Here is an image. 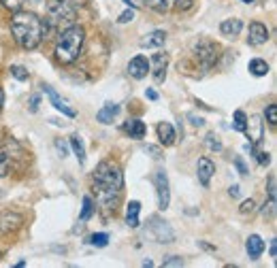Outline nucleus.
<instances>
[{"label":"nucleus","mask_w":277,"mask_h":268,"mask_svg":"<svg viewBox=\"0 0 277 268\" xmlns=\"http://www.w3.org/2000/svg\"><path fill=\"white\" fill-rule=\"evenodd\" d=\"M145 5L158 13H168L173 9V0H145Z\"/></svg>","instance_id":"nucleus-23"},{"label":"nucleus","mask_w":277,"mask_h":268,"mask_svg":"<svg viewBox=\"0 0 277 268\" xmlns=\"http://www.w3.org/2000/svg\"><path fill=\"white\" fill-rule=\"evenodd\" d=\"M149 73V60L145 56H137L128 62V75L132 79H145Z\"/></svg>","instance_id":"nucleus-12"},{"label":"nucleus","mask_w":277,"mask_h":268,"mask_svg":"<svg viewBox=\"0 0 277 268\" xmlns=\"http://www.w3.org/2000/svg\"><path fill=\"white\" fill-rule=\"evenodd\" d=\"M173 3H175V5H179V7H190L192 0H173Z\"/></svg>","instance_id":"nucleus-45"},{"label":"nucleus","mask_w":277,"mask_h":268,"mask_svg":"<svg viewBox=\"0 0 277 268\" xmlns=\"http://www.w3.org/2000/svg\"><path fill=\"white\" fill-rule=\"evenodd\" d=\"M124 132H126L130 139H143L145 137V132H147V126L141 119L132 117V119H128L126 123H124Z\"/></svg>","instance_id":"nucleus-19"},{"label":"nucleus","mask_w":277,"mask_h":268,"mask_svg":"<svg viewBox=\"0 0 277 268\" xmlns=\"http://www.w3.org/2000/svg\"><path fill=\"white\" fill-rule=\"evenodd\" d=\"M249 151H254V154H256V160H258V164H260V166H269L271 164V156L266 154V151H256V149H249Z\"/></svg>","instance_id":"nucleus-30"},{"label":"nucleus","mask_w":277,"mask_h":268,"mask_svg":"<svg viewBox=\"0 0 277 268\" xmlns=\"http://www.w3.org/2000/svg\"><path fill=\"white\" fill-rule=\"evenodd\" d=\"M269 253H271V257L277 255V240H275V238L271 240V249H269Z\"/></svg>","instance_id":"nucleus-44"},{"label":"nucleus","mask_w":277,"mask_h":268,"mask_svg":"<svg viewBox=\"0 0 277 268\" xmlns=\"http://www.w3.org/2000/svg\"><path fill=\"white\" fill-rule=\"evenodd\" d=\"M228 194L232 196V198H239V194H241V187H239V185H232L230 190H228Z\"/></svg>","instance_id":"nucleus-42"},{"label":"nucleus","mask_w":277,"mask_h":268,"mask_svg":"<svg viewBox=\"0 0 277 268\" xmlns=\"http://www.w3.org/2000/svg\"><path fill=\"white\" fill-rule=\"evenodd\" d=\"M194 51H196V58L201 60V64L205 68H211L218 62V58H220V47L216 43H211V41H201L194 47Z\"/></svg>","instance_id":"nucleus-5"},{"label":"nucleus","mask_w":277,"mask_h":268,"mask_svg":"<svg viewBox=\"0 0 277 268\" xmlns=\"http://www.w3.org/2000/svg\"><path fill=\"white\" fill-rule=\"evenodd\" d=\"M164 43H166V32L154 30V32H149L145 39H141V47L143 49H156V47H162Z\"/></svg>","instance_id":"nucleus-15"},{"label":"nucleus","mask_w":277,"mask_h":268,"mask_svg":"<svg viewBox=\"0 0 277 268\" xmlns=\"http://www.w3.org/2000/svg\"><path fill=\"white\" fill-rule=\"evenodd\" d=\"M139 213H141V202L139 200H130L128 207H126V223H128V228H139L141 226Z\"/></svg>","instance_id":"nucleus-20"},{"label":"nucleus","mask_w":277,"mask_h":268,"mask_svg":"<svg viewBox=\"0 0 277 268\" xmlns=\"http://www.w3.org/2000/svg\"><path fill=\"white\" fill-rule=\"evenodd\" d=\"M143 151H145V154H149L154 160H160V158H162V149L156 147V145H143Z\"/></svg>","instance_id":"nucleus-31"},{"label":"nucleus","mask_w":277,"mask_h":268,"mask_svg":"<svg viewBox=\"0 0 277 268\" xmlns=\"http://www.w3.org/2000/svg\"><path fill=\"white\" fill-rule=\"evenodd\" d=\"M188 119H190V123H192V126H196V128H201L203 123H205V119L201 117V115H194V113H188Z\"/></svg>","instance_id":"nucleus-38"},{"label":"nucleus","mask_w":277,"mask_h":268,"mask_svg":"<svg viewBox=\"0 0 277 268\" xmlns=\"http://www.w3.org/2000/svg\"><path fill=\"white\" fill-rule=\"evenodd\" d=\"M118 113H120V104H115V102H105L103 109L96 113V119L107 126V123H113V119L118 117Z\"/></svg>","instance_id":"nucleus-18"},{"label":"nucleus","mask_w":277,"mask_h":268,"mask_svg":"<svg viewBox=\"0 0 277 268\" xmlns=\"http://www.w3.org/2000/svg\"><path fill=\"white\" fill-rule=\"evenodd\" d=\"M264 115H266V121H269L271 126H275V123H277V104H269V106H266Z\"/></svg>","instance_id":"nucleus-29"},{"label":"nucleus","mask_w":277,"mask_h":268,"mask_svg":"<svg viewBox=\"0 0 277 268\" xmlns=\"http://www.w3.org/2000/svg\"><path fill=\"white\" fill-rule=\"evenodd\" d=\"M249 73H252L254 77H266L269 75V64H266L264 60L260 58H254V60H249Z\"/></svg>","instance_id":"nucleus-22"},{"label":"nucleus","mask_w":277,"mask_h":268,"mask_svg":"<svg viewBox=\"0 0 277 268\" xmlns=\"http://www.w3.org/2000/svg\"><path fill=\"white\" fill-rule=\"evenodd\" d=\"M241 30H243V22L237 20V17H230V20H224L220 24V32L224 34V37H228V39L239 37Z\"/></svg>","instance_id":"nucleus-16"},{"label":"nucleus","mask_w":277,"mask_h":268,"mask_svg":"<svg viewBox=\"0 0 277 268\" xmlns=\"http://www.w3.org/2000/svg\"><path fill=\"white\" fill-rule=\"evenodd\" d=\"M245 121H247V115L243 111H235V115H232V128H235L237 132H243Z\"/></svg>","instance_id":"nucleus-25"},{"label":"nucleus","mask_w":277,"mask_h":268,"mask_svg":"<svg viewBox=\"0 0 277 268\" xmlns=\"http://www.w3.org/2000/svg\"><path fill=\"white\" fill-rule=\"evenodd\" d=\"M43 92H45V94L49 96V102H51L53 106H56V109H58L62 115H66V117H70V119L77 117V111H75V109H70V106H68L64 100H62V98L58 96V92H56V89H53L51 85H43Z\"/></svg>","instance_id":"nucleus-11"},{"label":"nucleus","mask_w":277,"mask_h":268,"mask_svg":"<svg viewBox=\"0 0 277 268\" xmlns=\"http://www.w3.org/2000/svg\"><path fill=\"white\" fill-rule=\"evenodd\" d=\"M154 185H156V194H158V209L166 211L171 204V190H168V177L162 168H158L154 173Z\"/></svg>","instance_id":"nucleus-4"},{"label":"nucleus","mask_w":277,"mask_h":268,"mask_svg":"<svg viewBox=\"0 0 277 268\" xmlns=\"http://www.w3.org/2000/svg\"><path fill=\"white\" fill-rule=\"evenodd\" d=\"M90 245H94V247H107V245H109V234H107V232H96V234L90 236Z\"/></svg>","instance_id":"nucleus-26"},{"label":"nucleus","mask_w":277,"mask_h":268,"mask_svg":"<svg viewBox=\"0 0 277 268\" xmlns=\"http://www.w3.org/2000/svg\"><path fill=\"white\" fill-rule=\"evenodd\" d=\"M9 166H11V162H9V158L5 154H0V177H5L9 173Z\"/></svg>","instance_id":"nucleus-35"},{"label":"nucleus","mask_w":277,"mask_h":268,"mask_svg":"<svg viewBox=\"0 0 277 268\" xmlns=\"http://www.w3.org/2000/svg\"><path fill=\"white\" fill-rule=\"evenodd\" d=\"M269 41V28H266L264 24L260 22H254L249 24V30H247V43L252 45V47H260Z\"/></svg>","instance_id":"nucleus-9"},{"label":"nucleus","mask_w":277,"mask_h":268,"mask_svg":"<svg viewBox=\"0 0 277 268\" xmlns=\"http://www.w3.org/2000/svg\"><path fill=\"white\" fill-rule=\"evenodd\" d=\"M3 104H5V92H3V87H0V111H3Z\"/></svg>","instance_id":"nucleus-46"},{"label":"nucleus","mask_w":277,"mask_h":268,"mask_svg":"<svg viewBox=\"0 0 277 268\" xmlns=\"http://www.w3.org/2000/svg\"><path fill=\"white\" fill-rule=\"evenodd\" d=\"M254 207H256V204H254V200H252V198H249V200H243V202H241V207H239V211H241V213H243V215H247V213H252V211H254Z\"/></svg>","instance_id":"nucleus-34"},{"label":"nucleus","mask_w":277,"mask_h":268,"mask_svg":"<svg viewBox=\"0 0 277 268\" xmlns=\"http://www.w3.org/2000/svg\"><path fill=\"white\" fill-rule=\"evenodd\" d=\"M243 3H247V5H249V3H254V0H243Z\"/></svg>","instance_id":"nucleus-48"},{"label":"nucleus","mask_w":277,"mask_h":268,"mask_svg":"<svg viewBox=\"0 0 277 268\" xmlns=\"http://www.w3.org/2000/svg\"><path fill=\"white\" fill-rule=\"evenodd\" d=\"M135 20V9H126V11H124L120 17H118V24H128V22H132Z\"/></svg>","instance_id":"nucleus-32"},{"label":"nucleus","mask_w":277,"mask_h":268,"mask_svg":"<svg viewBox=\"0 0 277 268\" xmlns=\"http://www.w3.org/2000/svg\"><path fill=\"white\" fill-rule=\"evenodd\" d=\"M166 66H168V56H166V53H156V56H151L149 70H151V75H154V81L156 83H162L164 81Z\"/></svg>","instance_id":"nucleus-10"},{"label":"nucleus","mask_w":277,"mask_h":268,"mask_svg":"<svg viewBox=\"0 0 277 268\" xmlns=\"http://www.w3.org/2000/svg\"><path fill=\"white\" fill-rule=\"evenodd\" d=\"M56 147H58V151H60V158H66V143L56 141Z\"/></svg>","instance_id":"nucleus-41"},{"label":"nucleus","mask_w":277,"mask_h":268,"mask_svg":"<svg viewBox=\"0 0 277 268\" xmlns=\"http://www.w3.org/2000/svg\"><path fill=\"white\" fill-rule=\"evenodd\" d=\"M92 187L96 194V202L105 211H115L124 190V173L120 164L111 162V160H105V162L98 164L92 175Z\"/></svg>","instance_id":"nucleus-1"},{"label":"nucleus","mask_w":277,"mask_h":268,"mask_svg":"<svg viewBox=\"0 0 277 268\" xmlns=\"http://www.w3.org/2000/svg\"><path fill=\"white\" fill-rule=\"evenodd\" d=\"M269 200L275 202V177H269Z\"/></svg>","instance_id":"nucleus-40"},{"label":"nucleus","mask_w":277,"mask_h":268,"mask_svg":"<svg viewBox=\"0 0 277 268\" xmlns=\"http://www.w3.org/2000/svg\"><path fill=\"white\" fill-rule=\"evenodd\" d=\"M149 221H151V223H149L151 236H154L158 243H173V240H175V232H173L171 226H168V221L160 219L158 215H154Z\"/></svg>","instance_id":"nucleus-6"},{"label":"nucleus","mask_w":277,"mask_h":268,"mask_svg":"<svg viewBox=\"0 0 277 268\" xmlns=\"http://www.w3.org/2000/svg\"><path fill=\"white\" fill-rule=\"evenodd\" d=\"M11 32L17 41V45L24 49H37L41 41L45 39L47 26L37 13L30 11H15L11 17Z\"/></svg>","instance_id":"nucleus-2"},{"label":"nucleus","mask_w":277,"mask_h":268,"mask_svg":"<svg viewBox=\"0 0 277 268\" xmlns=\"http://www.w3.org/2000/svg\"><path fill=\"white\" fill-rule=\"evenodd\" d=\"M85 3V0H70V5H73V7H77V5H83Z\"/></svg>","instance_id":"nucleus-47"},{"label":"nucleus","mask_w":277,"mask_h":268,"mask_svg":"<svg viewBox=\"0 0 277 268\" xmlns=\"http://www.w3.org/2000/svg\"><path fill=\"white\" fill-rule=\"evenodd\" d=\"M245 137L249 139L247 145L249 147H256V145H260L262 143V134H264V123L262 119L258 117V115H249L247 121H245Z\"/></svg>","instance_id":"nucleus-7"},{"label":"nucleus","mask_w":277,"mask_h":268,"mask_svg":"<svg viewBox=\"0 0 277 268\" xmlns=\"http://www.w3.org/2000/svg\"><path fill=\"white\" fill-rule=\"evenodd\" d=\"M162 264H164L166 268H168V266H183V260H181V257H177V255H171V257H166Z\"/></svg>","instance_id":"nucleus-37"},{"label":"nucleus","mask_w":277,"mask_h":268,"mask_svg":"<svg viewBox=\"0 0 277 268\" xmlns=\"http://www.w3.org/2000/svg\"><path fill=\"white\" fill-rule=\"evenodd\" d=\"M68 141H70V149H73V154L79 160V164H85V147H83L81 137H79V134H73Z\"/></svg>","instance_id":"nucleus-21"},{"label":"nucleus","mask_w":277,"mask_h":268,"mask_svg":"<svg viewBox=\"0 0 277 268\" xmlns=\"http://www.w3.org/2000/svg\"><path fill=\"white\" fill-rule=\"evenodd\" d=\"M245 251H247V255L252 257V260H258V257L262 255V251H264V240L258 234H252L245 240Z\"/></svg>","instance_id":"nucleus-17"},{"label":"nucleus","mask_w":277,"mask_h":268,"mask_svg":"<svg viewBox=\"0 0 277 268\" xmlns=\"http://www.w3.org/2000/svg\"><path fill=\"white\" fill-rule=\"evenodd\" d=\"M39 104H41V96L34 94V96L30 98V113H37V111H39Z\"/></svg>","instance_id":"nucleus-39"},{"label":"nucleus","mask_w":277,"mask_h":268,"mask_svg":"<svg viewBox=\"0 0 277 268\" xmlns=\"http://www.w3.org/2000/svg\"><path fill=\"white\" fill-rule=\"evenodd\" d=\"M83 41H85V30L81 26H70L64 32H60L58 43H56V51H53L58 62H62V64H73L83 49Z\"/></svg>","instance_id":"nucleus-3"},{"label":"nucleus","mask_w":277,"mask_h":268,"mask_svg":"<svg viewBox=\"0 0 277 268\" xmlns=\"http://www.w3.org/2000/svg\"><path fill=\"white\" fill-rule=\"evenodd\" d=\"M235 166H237V171H239V175H247L249 171H247V166H245V162H243V158H241V156H237L235 158Z\"/></svg>","instance_id":"nucleus-36"},{"label":"nucleus","mask_w":277,"mask_h":268,"mask_svg":"<svg viewBox=\"0 0 277 268\" xmlns=\"http://www.w3.org/2000/svg\"><path fill=\"white\" fill-rule=\"evenodd\" d=\"M0 3H3L7 9H11V11H20L26 0H0Z\"/></svg>","instance_id":"nucleus-33"},{"label":"nucleus","mask_w":277,"mask_h":268,"mask_svg":"<svg viewBox=\"0 0 277 268\" xmlns=\"http://www.w3.org/2000/svg\"><path fill=\"white\" fill-rule=\"evenodd\" d=\"M11 75L15 77V79H20V81H28V70H26L24 66H11Z\"/></svg>","instance_id":"nucleus-27"},{"label":"nucleus","mask_w":277,"mask_h":268,"mask_svg":"<svg viewBox=\"0 0 277 268\" xmlns=\"http://www.w3.org/2000/svg\"><path fill=\"white\" fill-rule=\"evenodd\" d=\"M196 173H199V181L203 183V187H209L211 177L216 175V164L209 158H201L199 164H196Z\"/></svg>","instance_id":"nucleus-13"},{"label":"nucleus","mask_w":277,"mask_h":268,"mask_svg":"<svg viewBox=\"0 0 277 268\" xmlns=\"http://www.w3.org/2000/svg\"><path fill=\"white\" fill-rule=\"evenodd\" d=\"M156 132H158V139H160V143H162L164 147H171L173 143H175V139H177L175 128H173L168 121H160L158 128H156Z\"/></svg>","instance_id":"nucleus-14"},{"label":"nucleus","mask_w":277,"mask_h":268,"mask_svg":"<svg viewBox=\"0 0 277 268\" xmlns=\"http://www.w3.org/2000/svg\"><path fill=\"white\" fill-rule=\"evenodd\" d=\"M92 215H94V200L90 198V196H83V207H81V215H79V221L85 223Z\"/></svg>","instance_id":"nucleus-24"},{"label":"nucleus","mask_w":277,"mask_h":268,"mask_svg":"<svg viewBox=\"0 0 277 268\" xmlns=\"http://www.w3.org/2000/svg\"><path fill=\"white\" fill-rule=\"evenodd\" d=\"M22 223H24V217L20 215V213H15V211L0 213V236H7V234H11V232H17L22 228Z\"/></svg>","instance_id":"nucleus-8"},{"label":"nucleus","mask_w":277,"mask_h":268,"mask_svg":"<svg viewBox=\"0 0 277 268\" xmlns=\"http://www.w3.org/2000/svg\"><path fill=\"white\" fill-rule=\"evenodd\" d=\"M145 96L149 98V100H158V92H156V89H145Z\"/></svg>","instance_id":"nucleus-43"},{"label":"nucleus","mask_w":277,"mask_h":268,"mask_svg":"<svg viewBox=\"0 0 277 268\" xmlns=\"http://www.w3.org/2000/svg\"><path fill=\"white\" fill-rule=\"evenodd\" d=\"M205 143H207V147L211 151H222V143L218 141L216 134H207V139H205Z\"/></svg>","instance_id":"nucleus-28"}]
</instances>
